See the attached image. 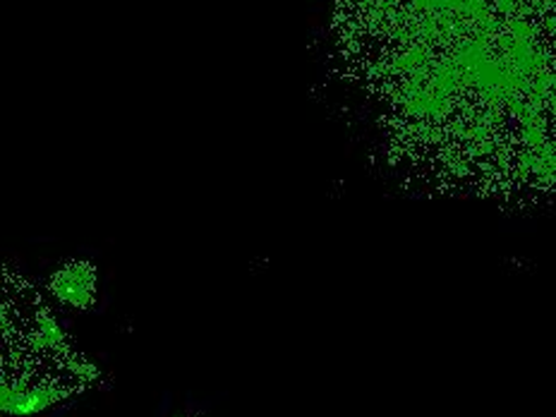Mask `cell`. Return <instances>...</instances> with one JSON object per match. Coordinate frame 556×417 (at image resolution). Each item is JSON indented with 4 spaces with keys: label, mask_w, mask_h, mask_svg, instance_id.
I'll use <instances>...</instances> for the list:
<instances>
[{
    "label": "cell",
    "mask_w": 556,
    "mask_h": 417,
    "mask_svg": "<svg viewBox=\"0 0 556 417\" xmlns=\"http://www.w3.org/2000/svg\"><path fill=\"white\" fill-rule=\"evenodd\" d=\"M53 291L63 300V303H70L75 307H87L91 303V291H94V286H91V281H87L85 271L70 269L55 278Z\"/></svg>",
    "instance_id": "obj_1"
}]
</instances>
